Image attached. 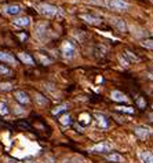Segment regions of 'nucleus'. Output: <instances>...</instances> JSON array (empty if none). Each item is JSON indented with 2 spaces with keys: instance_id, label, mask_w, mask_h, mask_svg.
Instances as JSON below:
<instances>
[{
  "instance_id": "c85d7f7f",
  "label": "nucleus",
  "mask_w": 153,
  "mask_h": 163,
  "mask_svg": "<svg viewBox=\"0 0 153 163\" xmlns=\"http://www.w3.org/2000/svg\"><path fill=\"white\" fill-rule=\"evenodd\" d=\"M148 77H149V78H152V80H153V73H149V74H148Z\"/></svg>"
},
{
  "instance_id": "ddd939ff",
  "label": "nucleus",
  "mask_w": 153,
  "mask_h": 163,
  "mask_svg": "<svg viewBox=\"0 0 153 163\" xmlns=\"http://www.w3.org/2000/svg\"><path fill=\"white\" fill-rule=\"evenodd\" d=\"M18 58L21 59V60H22L25 64H29V66H35V60H33V58H32L31 55L25 54V52H19V54H18Z\"/></svg>"
},
{
  "instance_id": "393cba45",
  "label": "nucleus",
  "mask_w": 153,
  "mask_h": 163,
  "mask_svg": "<svg viewBox=\"0 0 153 163\" xmlns=\"http://www.w3.org/2000/svg\"><path fill=\"white\" fill-rule=\"evenodd\" d=\"M137 104L139 106V108H145V106H146L145 99H143V97H138V99H137Z\"/></svg>"
},
{
  "instance_id": "9d476101",
  "label": "nucleus",
  "mask_w": 153,
  "mask_h": 163,
  "mask_svg": "<svg viewBox=\"0 0 153 163\" xmlns=\"http://www.w3.org/2000/svg\"><path fill=\"white\" fill-rule=\"evenodd\" d=\"M21 6L18 4H10V6H6L4 7V13L8 14V15H17V14L21 13Z\"/></svg>"
},
{
  "instance_id": "f03ea898",
  "label": "nucleus",
  "mask_w": 153,
  "mask_h": 163,
  "mask_svg": "<svg viewBox=\"0 0 153 163\" xmlns=\"http://www.w3.org/2000/svg\"><path fill=\"white\" fill-rule=\"evenodd\" d=\"M61 51H62L64 58H66V59H72L73 56L76 55L75 45H73L72 43H69V41H65V43L62 44V48H61Z\"/></svg>"
},
{
  "instance_id": "39448f33",
  "label": "nucleus",
  "mask_w": 153,
  "mask_h": 163,
  "mask_svg": "<svg viewBox=\"0 0 153 163\" xmlns=\"http://www.w3.org/2000/svg\"><path fill=\"white\" fill-rule=\"evenodd\" d=\"M134 132L141 140H146V138L151 136V130H149L148 127H145V126H137L134 129Z\"/></svg>"
},
{
  "instance_id": "f3484780",
  "label": "nucleus",
  "mask_w": 153,
  "mask_h": 163,
  "mask_svg": "<svg viewBox=\"0 0 153 163\" xmlns=\"http://www.w3.org/2000/svg\"><path fill=\"white\" fill-rule=\"evenodd\" d=\"M113 23L120 32H126V23L122 19H113Z\"/></svg>"
},
{
  "instance_id": "4468645a",
  "label": "nucleus",
  "mask_w": 153,
  "mask_h": 163,
  "mask_svg": "<svg viewBox=\"0 0 153 163\" xmlns=\"http://www.w3.org/2000/svg\"><path fill=\"white\" fill-rule=\"evenodd\" d=\"M14 23L18 26H22V28H26V26L31 25V18L29 17H18V18L14 19Z\"/></svg>"
},
{
  "instance_id": "dca6fc26",
  "label": "nucleus",
  "mask_w": 153,
  "mask_h": 163,
  "mask_svg": "<svg viewBox=\"0 0 153 163\" xmlns=\"http://www.w3.org/2000/svg\"><path fill=\"white\" fill-rule=\"evenodd\" d=\"M37 59H39L40 63L44 64V66H48V64H51V59L47 58V56H44L43 54H37Z\"/></svg>"
},
{
  "instance_id": "412c9836",
  "label": "nucleus",
  "mask_w": 153,
  "mask_h": 163,
  "mask_svg": "<svg viewBox=\"0 0 153 163\" xmlns=\"http://www.w3.org/2000/svg\"><path fill=\"white\" fill-rule=\"evenodd\" d=\"M0 89L2 91H11L13 89V85L8 84V82H0Z\"/></svg>"
},
{
  "instance_id": "aec40b11",
  "label": "nucleus",
  "mask_w": 153,
  "mask_h": 163,
  "mask_svg": "<svg viewBox=\"0 0 153 163\" xmlns=\"http://www.w3.org/2000/svg\"><path fill=\"white\" fill-rule=\"evenodd\" d=\"M0 74H2V76H13V72H11L10 69H7V67H4V66H2V64H0Z\"/></svg>"
},
{
  "instance_id": "f8f14e48",
  "label": "nucleus",
  "mask_w": 153,
  "mask_h": 163,
  "mask_svg": "<svg viewBox=\"0 0 153 163\" xmlns=\"http://www.w3.org/2000/svg\"><path fill=\"white\" fill-rule=\"evenodd\" d=\"M138 155L142 163H153V153H151L149 151H141Z\"/></svg>"
},
{
  "instance_id": "423d86ee",
  "label": "nucleus",
  "mask_w": 153,
  "mask_h": 163,
  "mask_svg": "<svg viewBox=\"0 0 153 163\" xmlns=\"http://www.w3.org/2000/svg\"><path fill=\"white\" fill-rule=\"evenodd\" d=\"M110 97H112V100H114V102H117V103H127L128 102V97L120 91H113L110 93Z\"/></svg>"
},
{
  "instance_id": "4be33fe9",
  "label": "nucleus",
  "mask_w": 153,
  "mask_h": 163,
  "mask_svg": "<svg viewBox=\"0 0 153 163\" xmlns=\"http://www.w3.org/2000/svg\"><path fill=\"white\" fill-rule=\"evenodd\" d=\"M61 123H62V125L64 126H66V125H69V123H70V115H64V117H61Z\"/></svg>"
},
{
  "instance_id": "b1692460",
  "label": "nucleus",
  "mask_w": 153,
  "mask_h": 163,
  "mask_svg": "<svg viewBox=\"0 0 153 163\" xmlns=\"http://www.w3.org/2000/svg\"><path fill=\"white\" fill-rule=\"evenodd\" d=\"M66 107H68L66 104H62V106H60V107H57L55 110H52V114H54V115H57L58 112H61V111H65V110H66Z\"/></svg>"
},
{
  "instance_id": "6e6552de",
  "label": "nucleus",
  "mask_w": 153,
  "mask_h": 163,
  "mask_svg": "<svg viewBox=\"0 0 153 163\" xmlns=\"http://www.w3.org/2000/svg\"><path fill=\"white\" fill-rule=\"evenodd\" d=\"M14 97L17 99V102L21 103V104H28L29 103V96L26 92L23 91H17L15 93H14Z\"/></svg>"
},
{
  "instance_id": "cd10ccee",
  "label": "nucleus",
  "mask_w": 153,
  "mask_h": 163,
  "mask_svg": "<svg viewBox=\"0 0 153 163\" xmlns=\"http://www.w3.org/2000/svg\"><path fill=\"white\" fill-rule=\"evenodd\" d=\"M126 56H127V58H130V59H132L134 62H138V58L132 55V52H128V51H127V52H126Z\"/></svg>"
},
{
  "instance_id": "7c9ffc66",
  "label": "nucleus",
  "mask_w": 153,
  "mask_h": 163,
  "mask_svg": "<svg viewBox=\"0 0 153 163\" xmlns=\"http://www.w3.org/2000/svg\"><path fill=\"white\" fill-rule=\"evenodd\" d=\"M152 2H153V0H152Z\"/></svg>"
},
{
  "instance_id": "5701e85b",
  "label": "nucleus",
  "mask_w": 153,
  "mask_h": 163,
  "mask_svg": "<svg viewBox=\"0 0 153 163\" xmlns=\"http://www.w3.org/2000/svg\"><path fill=\"white\" fill-rule=\"evenodd\" d=\"M80 122H83V123H86V125H88V123L91 122L90 115H88V114H81L80 115Z\"/></svg>"
},
{
  "instance_id": "9b49d317",
  "label": "nucleus",
  "mask_w": 153,
  "mask_h": 163,
  "mask_svg": "<svg viewBox=\"0 0 153 163\" xmlns=\"http://www.w3.org/2000/svg\"><path fill=\"white\" fill-rule=\"evenodd\" d=\"M0 60L6 62V63H8V64H13V66L17 63L15 58H14L13 55L8 54V52H2V51H0Z\"/></svg>"
},
{
  "instance_id": "a878e982",
  "label": "nucleus",
  "mask_w": 153,
  "mask_h": 163,
  "mask_svg": "<svg viewBox=\"0 0 153 163\" xmlns=\"http://www.w3.org/2000/svg\"><path fill=\"white\" fill-rule=\"evenodd\" d=\"M36 100H37V103H39V104H42V106H46L47 104V100L43 99L42 95H36Z\"/></svg>"
},
{
  "instance_id": "20e7f679",
  "label": "nucleus",
  "mask_w": 153,
  "mask_h": 163,
  "mask_svg": "<svg viewBox=\"0 0 153 163\" xmlns=\"http://www.w3.org/2000/svg\"><path fill=\"white\" fill-rule=\"evenodd\" d=\"M110 149H112V145L108 144L106 141H102V143H99V144L90 148L91 152H109Z\"/></svg>"
},
{
  "instance_id": "f257e3e1",
  "label": "nucleus",
  "mask_w": 153,
  "mask_h": 163,
  "mask_svg": "<svg viewBox=\"0 0 153 163\" xmlns=\"http://www.w3.org/2000/svg\"><path fill=\"white\" fill-rule=\"evenodd\" d=\"M37 10H39V13L42 15L47 17V18H51V17L57 15L60 8L55 7V6L48 4V3H40V4H37Z\"/></svg>"
},
{
  "instance_id": "c756f323",
  "label": "nucleus",
  "mask_w": 153,
  "mask_h": 163,
  "mask_svg": "<svg viewBox=\"0 0 153 163\" xmlns=\"http://www.w3.org/2000/svg\"><path fill=\"white\" fill-rule=\"evenodd\" d=\"M149 117H151V118H152V121H153V114H152V115H149Z\"/></svg>"
},
{
  "instance_id": "7ed1b4c3",
  "label": "nucleus",
  "mask_w": 153,
  "mask_h": 163,
  "mask_svg": "<svg viewBox=\"0 0 153 163\" xmlns=\"http://www.w3.org/2000/svg\"><path fill=\"white\" fill-rule=\"evenodd\" d=\"M109 6L113 10H119V11H126L130 7V4L127 2H124V0H110Z\"/></svg>"
},
{
  "instance_id": "2eb2a0df",
  "label": "nucleus",
  "mask_w": 153,
  "mask_h": 163,
  "mask_svg": "<svg viewBox=\"0 0 153 163\" xmlns=\"http://www.w3.org/2000/svg\"><path fill=\"white\" fill-rule=\"evenodd\" d=\"M106 159L108 161H110V162H123L124 159H123V156L122 155H119V153H110V155H108L106 156Z\"/></svg>"
},
{
  "instance_id": "6ab92c4d",
  "label": "nucleus",
  "mask_w": 153,
  "mask_h": 163,
  "mask_svg": "<svg viewBox=\"0 0 153 163\" xmlns=\"http://www.w3.org/2000/svg\"><path fill=\"white\" fill-rule=\"evenodd\" d=\"M8 114V107L4 102H0V115H7Z\"/></svg>"
},
{
  "instance_id": "1a4fd4ad",
  "label": "nucleus",
  "mask_w": 153,
  "mask_h": 163,
  "mask_svg": "<svg viewBox=\"0 0 153 163\" xmlns=\"http://www.w3.org/2000/svg\"><path fill=\"white\" fill-rule=\"evenodd\" d=\"M80 18L83 21H86L87 23H91V25H99V23L102 22L101 18H98V17H94L91 15V14H81Z\"/></svg>"
},
{
  "instance_id": "0eeeda50",
  "label": "nucleus",
  "mask_w": 153,
  "mask_h": 163,
  "mask_svg": "<svg viewBox=\"0 0 153 163\" xmlns=\"http://www.w3.org/2000/svg\"><path fill=\"white\" fill-rule=\"evenodd\" d=\"M95 119H97V123H98V126L102 127V129H106V127L109 126V121H108L106 115L97 112V114H95Z\"/></svg>"
},
{
  "instance_id": "bb28decb",
  "label": "nucleus",
  "mask_w": 153,
  "mask_h": 163,
  "mask_svg": "<svg viewBox=\"0 0 153 163\" xmlns=\"http://www.w3.org/2000/svg\"><path fill=\"white\" fill-rule=\"evenodd\" d=\"M142 45H143V47H146V48L153 49V41H152V40H145V41L142 43Z\"/></svg>"
},
{
  "instance_id": "a211bd4d",
  "label": "nucleus",
  "mask_w": 153,
  "mask_h": 163,
  "mask_svg": "<svg viewBox=\"0 0 153 163\" xmlns=\"http://www.w3.org/2000/svg\"><path fill=\"white\" fill-rule=\"evenodd\" d=\"M117 111L120 112H127V114H134V108L132 107H123V106H119V107H116Z\"/></svg>"
}]
</instances>
